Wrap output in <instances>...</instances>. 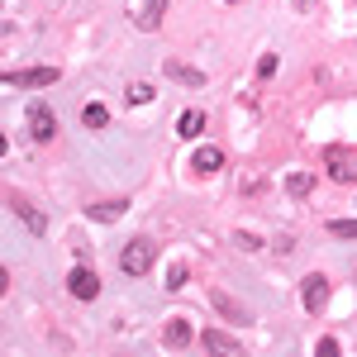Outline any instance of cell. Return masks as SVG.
I'll return each mask as SVG.
<instances>
[{
	"instance_id": "obj_1",
	"label": "cell",
	"mask_w": 357,
	"mask_h": 357,
	"mask_svg": "<svg viewBox=\"0 0 357 357\" xmlns=\"http://www.w3.org/2000/svg\"><path fill=\"white\" fill-rule=\"evenodd\" d=\"M153 262H158V243H153V238H129L124 252H119V267L129 276H143Z\"/></svg>"
},
{
	"instance_id": "obj_2",
	"label": "cell",
	"mask_w": 357,
	"mask_h": 357,
	"mask_svg": "<svg viewBox=\"0 0 357 357\" xmlns=\"http://www.w3.org/2000/svg\"><path fill=\"white\" fill-rule=\"evenodd\" d=\"M24 119H29V138H33V143H53V134H57V114L48 110L43 100H33Z\"/></svg>"
},
{
	"instance_id": "obj_3",
	"label": "cell",
	"mask_w": 357,
	"mask_h": 357,
	"mask_svg": "<svg viewBox=\"0 0 357 357\" xmlns=\"http://www.w3.org/2000/svg\"><path fill=\"white\" fill-rule=\"evenodd\" d=\"M324 167L333 181H357V153L353 148H324Z\"/></svg>"
},
{
	"instance_id": "obj_4",
	"label": "cell",
	"mask_w": 357,
	"mask_h": 357,
	"mask_svg": "<svg viewBox=\"0 0 357 357\" xmlns=\"http://www.w3.org/2000/svg\"><path fill=\"white\" fill-rule=\"evenodd\" d=\"M301 296H305V310H310V314H324V305H329V276L310 272L305 286H301Z\"/></svg>"
},
{
	"instance_id": "obj_5",
	"label": "cell",
	"mask_w": 357,
	"mask_h": 357,
	"mask_svg": "<svg viewBox=\"0 0 357 357\" xmlns=\"http://www.w3.org/2000/svg\"><path fill=\"white\" fill-rule=\"evenodd\" d=\"M57 82H62L57 67H29V72H10V77H5V86H29V91H33V86H57Z\"/></svg>"
},
{
	"instance_id": "obj_6",
	"label": "cell",
	"mask_w": 357,
	"mask_h": 357,
	"mask_svg": "<svg viewBox=\"0 0 357 357\" xmlns=\"http://www.w3.org/2000/svg\"><path fill=\"white\" fill-rule=\"evenodd\" d=\"M67 286H72L77 301H96V296H100V276L91 272V267H77V272L67 276Z\"/></svg>"
},
{
	"instance_id": "obj_7",
	"label": "cell",
	"mask_w": 357,
	"mask_h": 357,
	"mask_svg": "<svg viewBox=\"0 0 357 357\" xmlns=\"http://www.w3.org/2000/svg\"><path fill=\"white\" fill-rule=\"evenodd\" d=\"M200 348H205V353H238V338H234V333H224V329H205L200 333Z\"/></svg>"
},
{
	"instance_id": "obj_8",
	"label": "cell",
	"mask_w": 357,
	"mask_h": 357,
	"mask_svg": "<svg viewBox=\"0 0 357 357\" xmlns=\"http://www.w3.org/2000/svg\"><path fill=\"white\" fill-rule=\"evenodd\" d=\"M210 301H215V310H220V314H229L234 324H252V314H248V310H243V305H238V301H234V296H224L220 286L210 291Z\"/></svg>"
},
{
	"instance_id": "obj_9",
	"label": "cell",
	"mask_w": 357,
	"mask_h": 357,
	"mask_svg": "<svg viewBox=\"0 0 357 357\" xmlns=\"http://www.w3.org/2000/svg\"><path fill=\"white\" fill-rule=\"evenodd\" d=\"M162 15H167V0H143V10H138L134 20H138V29H143V33H153V29L162 24Z\"/></svg>"
},
{
	"instance_id": "obj_10",
	"label": "cell",
	"mask_w": 357,
	"mask_h": 357,
	"mask_svg": "<svg viewBox=\"0 0 357 357\" xmlns=\"http://www.w3.org/2000/svg\"><path fill=\"white\" fill-rule=\"evenodd\" d=\"M162 72H167V77H172V82H186V86H195V91L205 86V72H195V67H186V62H176V57L167 62Z\"/></svg>"
},
{
	"instance_id": "obj_11",
	"label": "cell",
	"mask_w": 357,
	"mask_h": 357,
	"mask_svg": "<svg viewBox=\"0 0 357 357\" xmlns=\"http://www.w3.org/2000/svg\"><path fill=\"white\" fill-rule=\"evenodd\" d=\"M191 167H195V172H220V167H224V153L215 148V143H205V148H195Z\"/></svg>"
},
{
	"instance_id": "obj_12",
	"label": "cell",
	"mask_w": 357,
	"mask_h": 357,
	"mask_svg": "<svg viewBox=\"0 0 357 357\" xmlns=\"http://www.w3.org/2000/svg\"><path fill=\"white\" fill-rule=\"evenodd\" d=\"M10 205H15V215H20V220H24L29 229H33V234H43V229H48V220H43V215H38V210H33L29 200H20V195H10Z\"/></svg>"
},
{
	"instance_id": "obj_13",
	"label": "cell",
	"mask_w": 357,
	"mask_h": 357,
	"mask_svg": "<svg viewBox=\"0 0 357 357\" xmlns=\"http://www.w3.org/2000/svg\"><path fill=\"white\" fill-rule=\"evenodd\" d=\"M86 215H91L96 224H114L119 215H124V200H100V205H91Z\"/></svg>"
},
{
	"instance_id": "obj_14",
	"label": "cell",
	"mask_w": 357,
	"mask_h": 357,
	"mask_svg": "<svg viewBox=\"0 0 357 357\" xmlns=\"http://www.w3.org/2000/svg\"><path fill=\"white\" fill-rule=\"evenodd\" d=\"M162 343L167 348H186V343H191V324H186V319H172L162 329Z\"/></svg>"
},
{
	"instance_id": "obj_15",
	"label": "cell",
	"mask_w": 357,
	"mask_h": 357,
	"mask_svg": "<svg viewBox=\"0 0 357 357\" xmlns=\"http://www.w3.org/2000/svg\"><path fill=\"white\" fill-rule=\"evenodd\" d=\"M200 129H205V114H200V110H186V114H176V134H181V138H195Z\"/></svg>"
},
{
	"instance_id": "obj_16",
	"label": "cell",
	"mask_w": 357,
	"mask_h": 357,
	"mask_svg": "<svg viewBox=\"0 0 357 357\" xmlns=\"http://www.w3.org/2000/svg\"><path fill=\"white\" fill-rule=\"evenodd\" d=\"M82 124H86V129H110V110L91 100V105H86V110H82Z\"/></svg>"
},
{
	"instance_id": "obj_17",
	"label": "cell",
	"mask_w": 357,
	"mask_h": 357,
	"mask_svg": "<svg viewBox=\"0 0 357 357\" xmlns=\"http://www.w3.org/2000/svg\"><path fill=\"white\" fill-rule=\"evenodd\" d=\"M124 96H129V105H148V100H153L158 91H153L148 82H129V91H124Z\"/></svg>"
},
{
	"instance_id": "obj_18",
	"label": "cell",
	"mask_w": 357,
	"mask_h": 357,
	"mask_svg": "<svg viewBox=\"0 0 357 357\" xmlns=\"http://www.w3.org/2000/svg\"><path fill=\"white\" fill-rule=\"evenodd\" d=\"M310 186H314L310 172H291V176H286V191H291V195H310Z\"/></svg>"
},
{
	"instance_id": "obj_19",
	"label": "cell",
	"mask_w": 357,
	"mask_h": 357,
	"mask_svg": "<svg viewBox=\"0 0 357 357\" xmlns=\"http://www.w3.org/2000/svg\"><path fill=\"white\" fill-rule=\"evenodd\" d=\"M329 234H333V238H357V220H333Z\"/></svg>"
},
{
	"instance_id": "obj_20",
	"label": "cell",
	"mask_w": 357,
	"mask_h": 357,
	"mask_svg": "<svg viewBox=\"0 0 357 357\" xmlns=\"http://www.w3.org/2000/svg\"><path fill=\"white\" fill-rule=\"evenodd\" d=\"M181 286H186V267H181V262H176V267H172V272H167V291H181Z\"/></svg>"
},
{
	"instance_id": "obj_21",
	"label": "cell",
	"mask_w": 357,
	"mask_h": 357,
	"mask_svg": "<svg viewBox=\"0 0 357 357\" xmlns=\"http://www.w3.org/2000/svg\"><path fill=\"white\" fill-rule=\"evenodd\" d=\"M234 243L243 248V252H257V248H262V238H257V234H234Z\"/></svg>"
},
{
	"instance_id": "obj_22",
	"label": "cell",
	"mask_w": 357,
	"mask_h": 357,
	"mask_svg": "<svg viewBox=\"0 0 357 357\" xmlns=\"http://www.w3.org/2000/svg\"><path fill=\"white\" fill-rule=\"evenodd\" d=\"M314 353H319V357H338V343H333V338H319Z\"/></svg>"
},
{
	"instance_id": "obj_23",
	"label": "cell",
	"mask_w": 357,
	"mask_h": 357,
	"mask_svg": "<svg viewBox=\"0 0 357 357\" xmlns=\"http://www.w3.org/2000/svg\"><path fill=\"white\" fill-rule=\"evenodd\" d=\"M272 72H276V57L267 53V57H262V62H257V77H272Z\"/></svg>"
},
{
	"instance_id": "obj_24",
	"label": "cell",
	"mask_w": 357,
	"mask_h": 357,
	"mask_svg": "<svg viewBox=\"0 0 357 357\" xmlns=\"http://www.w3.org/2000/svg\"><path fill=\"white\" fill-rule=\"evenodd\" d=\"M224 5H234V0H224Z\"/></svg>"
},
{
	"instance_id": "obj_25",
	"label": "cell",
	"mask_w": 357,
	"mask_h": 357,
	"mask_svg": "<svg viewBox=\"0 0 357 357\" xmlns=\"http://www.w3.org/2000/svg\"><path fill=\"white\" fill-rule=\"evenodd\" d=\"M353 10H357V0H353Z\"/></svg>"
}]
</instances>
